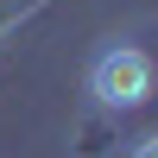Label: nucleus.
<instances>
[{
	"instance_id": "f257e3e1",
	"label": "nucleus",
	"mask_w": 158,
	"mask_h": 158,
	"mask_svg": "<svg viewBox=\"0 0 158 158\" xmlns=\"http://www.w3.org/2000/svg\"><path fill=\"white\" fill-rule=\"evenodd\" d=\"M152 89H158V63H152L139 44H108L95 63H89V95H95L108 114H133V108H146Z\"/></svg>"
},
{
	"instance_id": "f03ea898",
	"label": "nucleus",
	"mask_w": 158,
	"mask_h": 158,
	"mask_svg": "<svg viewBox=\"0 0 158 158\" xmlns=\"http://www.w3.org/2000/svg\"><path fill=\"white\" fill-rule=\"evenodd\" d=\"M127 158H158V133H146V139H139V146L127 152Z\"/></svg>"
}]
</instances>
